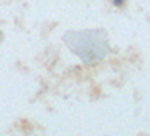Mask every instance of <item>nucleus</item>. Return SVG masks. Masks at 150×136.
I'll return each instance as SVG.
<instances>
[{"label": "nucleus", "instance_id": "obj_1", "mask_svg": "<svg viewBox=\"0 0 150 136\" xmlns=\"http://www.w3.org/2000/svg\"><path fill=\"white\" fill-rule=\"evenodd\" d=\"M62 41L84 64H96L103 61L110 52L108 39L103 30L66 32Z\"/></svg>", "mask_w": 150, "mask_h": 136}, {"label": "nucleus", "instance_id": "obj_2", "mask_svg": "<svg viewBox=\"0 0 150 136\" xmlns=\"http://www.w3.org/2000/svg\"><path fill=\"white\" fill-rule=\"evenodd\" d=\"M111 4H113V5H115L116 8H122V7H125L127 0H111Z\"/></svg>", "mask_w": 150, "mask_h": 136}, {"label": "nucleus", "instance_id": "obj_3", "mask_svg": "<svg viewBox=\"0 0 150 136\" xmlns=\"http://www.w3.org/2000/svg\"><path fill=\"white\" fill-rule=\"evenodd\" d=\"M4 41V32H2V30H0V42Z\"/></svg>", "mask_w": 150, "mask_h": 136}]
</instances>
